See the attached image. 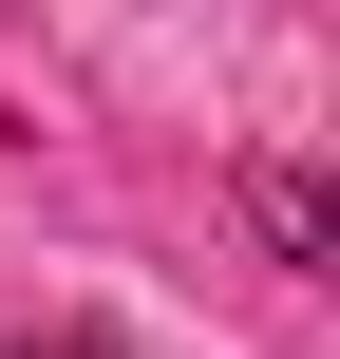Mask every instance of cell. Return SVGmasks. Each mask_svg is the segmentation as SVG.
<instances>
[{"instance_id": "obj_1", "label": "cell", "mask_w": 340, "mask_h": 359, "mask_svg": "<svg viewBox=\"0 0 340 359\" xmlns=\"http://www.w3.org/2000/svg\"><path fill=\"white\" fill-rule=\"evenodd\" d=\"M265 246H284V265H322V246H340V208H322V170H265Z\"/></svg>"}, {"instance_id": "obj_2", "label": "cell", "mask_w": 340, "mask_h": 359, "mask_svg": "<svg viewBox=\"0 0 340 359\" xmlns=\"http://www.w3.org/2000/svg\"><path fill=\"white\" fill-rule=\"evenodd\" d=\"M19 359H114V341H95V322H57V341H19Z\"/></svg>"}]
</instances>
